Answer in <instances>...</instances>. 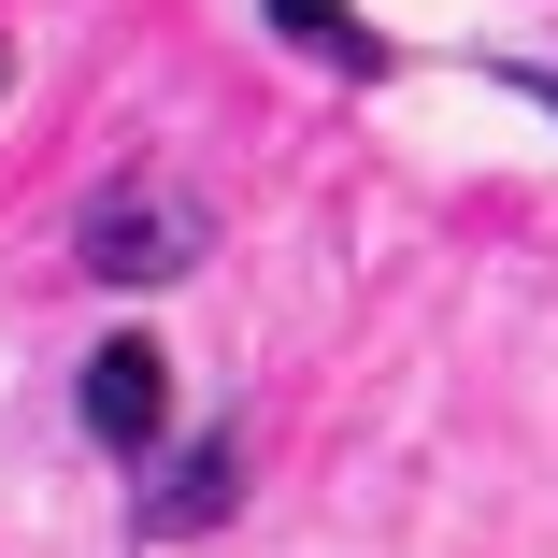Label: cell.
Returning a JSON list of instances; mask_svg holds the SVG:
<instances>
[{"mask_svg":"<svg viewBox=\"0 0 558 558\" xmlns=\"http://www.w3.org/2000/svg\"><path fill=\"white\" fill-rule=\"evenodd\" d=\"M515 86H530V100H544V116H558V72H515Z\"/></svg>","mask_w":558,"mask_h":558,"instance_id":"obj_5","label":"cell"},{"mask_svg":"<svg viewBox=\"0 0 558 558\" xmlns=\"http://www.w3.org/2000/svg\"><path fill=\"white\" fill-rule=\"evenodd\" d=\"M230 501H244V459H230V429H201L186 459H172V473L144 487V530L172 544V530H215V515H230Z\"/></svg>","mask_w":558,"mask_h":558,"instance_id":"obj_3","label":"cell"},{"mask_svg":"<svg viewBox=\"0 0 558 558\" xmlns=\"http://www.w3.org/2000/svg\"><path fill=\"white\" fill-rule=\"evenodd\" d=\"M272 29H287L301 58H344V72H387V44L359 29V0H272Z\"/></svg>","mask_w":558,"mask_h":558,"instance_id":"obj_4","label":"cell"},{"mask_svg":"<svg viewBox=\"0 0 558 558\" xmlns=\"http://www.w3.org/2000/svg\"><path fill=\"white\" fill-rule=\"evenodd\" d=\"M72 415H86V444H116V459H144V444H158V415H172V359L144 344V329H116V344L86 359Z\"/></svg>","mask_w":558,"mask_h":558,"instance_id":"obj_2","label":"cell"},{"mask_svg":"<svg viewBox=\"0 0 558 558\" xmlns=\"http://www.w3.org/2000/svg\"><path fill=\"white\" fill-rule=\"evenodd\" d=\"M86 272H116V287H172V272H201V201H172V186L86 201Z\"/></svg>","mask_w":558,"mask_h":558,"instance_id":"obj_1","label":"cell"}]
</instances>
